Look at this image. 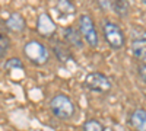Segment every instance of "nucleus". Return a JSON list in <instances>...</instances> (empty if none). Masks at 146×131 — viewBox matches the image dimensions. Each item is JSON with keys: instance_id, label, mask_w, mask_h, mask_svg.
<instances>
[{"instance_id": "obj_1", "label": "nucleus", "mask_w": 146, "mask_h": 131, "mask_svg": "<svg viewBox=\"0 0 146 131\" xmlns=\"http://www.w3.org/2000/svg\"><path fill=\"white\" fill-rule=\"evenodd\" d=\"M102 34H104V39L113 50H121L126 45V35H124L123 29H121L118 23H115L113 20H110V19L104 20Z\"/></svg>"}, {"instance_id": "obj_12", "label": "nucleus", "mask_w": 146, "mask_h": 131, "mask_svg": "<svg viewBox=\"0 0 146 131\" xmlns=\"http://www.w3.org/2000/svg\"><path fill=\"white\" fill-rule=\"evenodd\" d=\"M57 10L60 13H64V15H73L76 12V6L72 3V0H58Z\"/></svg>"}, {"instance_id": "obj_5", "label": "nucleus", "mask_w": 146, "mask_h": 131, "mask_svg": "<svg viewBox=\"0 0 146 131\" xmlns=\"http://www.w3.org/2000/svg\"><path fill=\"white\" fill-rule=\"evenodd\" d=\"M85 86L94 92H98V93H107L113 88L111 80L104 73H101V71H92V73H89L85 77Z\"/></svg>"}, {"instance_id": "obj_11", "label": "nucleus", "mask_w": 146, "mask_h": 131, "mask_svg": "<svg viewBox=\"0 0 146 131\" xmlns=\"http://www.w3.org/2000/svg\"><path fill=\"white\" fill-rule=\"evenodd\" d=\"M114 13L120 18H126L130 12V0H113Z\"/></svg>"}, {"instance_id": "obj_2", "label": "nucleus", "mask_w": 146, "mask_h": 131, "mask_svg": "<svg viewBox=\"0 0 146 131\" xmlns=\"http://www.w3.org/2000/svg\"><path fill=\"white\" fill-rule=\"evenodd\" d=\"M50 108L58 120H64V121L70 120V118L75 115V111H76L73 101L64 93L54 95L50 101Z\"/></svg>"}, {"instance_id": "obj_7", "label": "nucleus", "mask_w": 146, "mask_h": 131, "mask_svg": "<svg viewBox=\"0 0 146 131\" xmlns=\"http://www.w3.org/2000/svg\"><path fill=\"white\" fill-rule=\"evenodd\" d=\"M5 26L9 32L13 34H21L23 29H25V19L23 16L19 13V12H13L10 13L9 18L5 20Z\"/></svg>"}, {"instance_id": "obj_14", "label": "nucleus", "mask_w": 146, "mask_h": 131, "mask_svg": "<svg viewBox=\"0 0 146 131\" xmlns=\"http://www.w3.org/2000/svg\"><path fill=\"white\" fill-rule=\"evenodd\" d=\"M53 51H54V54H56V57H57V60L63 61V63H66L69 58H70V55H69V53H67V50H66V47H63L62 44H54Z\"/></svg>"}, {"instance_id": "obj_17", "label": "nucleus", "mask_w": 146, "mask_h": 131, "mask_svg": "<svg viewBox=\"0 0 146 131\" xmlns=\"http://www.w3.org/2000/svg\"><path fill=\"white\" fill-rule=\"evenodd\" d=\"M96 3H98L100 9L104 12H108L113 9V0H96Z\"/></svg>"}, {"instance_id": "obj_16", "label": "nucleus", "mask_w": 146, "mask_h": 131, "mask_svg": "<svg viewBox=\"0 0 146 131\" xmlns=\"http://www.w3.org/2000/svg\"><path fill=\"white\" fill-rule=\"evenodd\" d=\"M9 47H10V39L3 32H0V58L6 55V53L9 51Z\"/></svg>"}, {"instance_id": "obj_10", "label": "nucleus", "mask_w": 146, "mask_h": 131, "mask_svg": "<svg viewBox=\"0 0 146 131\" xmlns=\"http://www.w3.org/2000/svg\"><path fill=\"white\" fill-rule=\"evenodd\" d=\"M63 35H64V39L67 41V44H70L73 47H78V48H80V47H82V35L75 28L66 26L63 29Z\"/></svg>"}, {"instance_id": "obj_9", "label": "nucleus", "mask_w": 146, "mask_h": 131, "mask_svg": "<svg viewBox=\"0 0 146 131\" xmlns=\"http://www.w3.org/2000/svg\"><path fill=\"white\" fill-rule=\"evenodd\" d=\"M131 54L136 60L145 61V57H146V41L145 37L142 38H136L131 41Z\"/></svg>"}, {"instance_id": "obj_18", "label": "nucleus", "mask_w": 146, "mask_h": 131, "mask_svg": "<svg viewBox=\"0 0 146 131\" xmlns=\"http://www.w3.org/2000/svg\"><path fill=\"white\" fill-rule=\"evenodd\" d=\"M137 71H139V76H140V80L145 83L146 82V66H145V61H142L137 67Z\"/></svg>"}, {"instance_id": "obj_13", "label": "nucleus", "mask_w": 146, "mask_h": 131, "mask_svg": "<svg viewBox=\"0 0 146 131\" xmlns=\"http://www.w3.org/2000/svg\"><path fill=\"white\" fill-rule=\"evenodd\" d=\"M82 128H83V131H104L105 130L104 124L101 121H98V120H95V118H89V120H86L83 122Z\"/></svg>"}, {"instance_id": "obj_6", "label": "nucleus", "mask_w": 146, "mask_h": 131, "mask_svg": "<svg viewBox=\"0 0 146 131\" xmlns=\"http://www.w3.org/2000/svg\"><path fill=\"white\" fill-rule=\"evenodd\" d=\"M57 26L54 20L51 19V16L47 13V12H42L38 16V20H36V31H38L40 35L42 37H51V35L56 32Z\"/></svg>"}, {"instance_id": "obj_4", "label": "nucleus", "mask_w": 146, "mask_h": 131, "mask_svg": "<svg viewBox=\"0 0 146 131\" xmlns=\"http://www.w3.org/2000/svg\"><path fill=\"white\" fill-rule=\"evenodd\" d=\"M79 32L83 37V39L88 42L89 47L96 48L100 45V37H98V31L95 28L94 19L89 15H80L79 18Z\"/></svg>"}, {"instance_id": "obj_8", "label": "nucleus", "mask_w": 146, "mask_h": 131, "mask_svg": "<svg viewBox=\"0 0 146 131\" xmlns=\"http://www.w3.org/2000/svg\"><path fill=\"white\" fill-rule=\"evenodd\" d=\"M130 125L135 131H146V111L137 108L130 115Z\"/></svg>"}, {"instance_id": "obj_3", "label": "nucleus", "mask_w": 146, "mask_h": 131, "mask_svg": "<svg viewBox=\"0 0 146 131\" xmlns=\"http://www.w3.org/2000/svg\"><path fill=\"white\" fill-rule=\"evenodd\" d=\"M23 55L35 66H44L50 60V53L47 47L36 39H31L23 45Z\"/></svg>"}, {"instance_id": "obj_15", "label": "nucleus", "mask_w": 146, "mask_h": 131, "mask_svg": "<svg viewBox=\"0 0 146 131\" xmlns=\"http://www.w3.org/2000/svg\"><path fill=\"white\" fill-rule=\"evenodd\" d=\"M5 68L6 70H23V63H22L21 58L12 57V58H9V60H6Z\"/></svg>"}]
</instances>
